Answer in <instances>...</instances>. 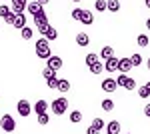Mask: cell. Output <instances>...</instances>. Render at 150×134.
Segmentation results:
<instances>
[{
	"mask_svg": "<svg viewBox=\"0 0 150 134\" xmlns=\"http://www.w3.org/2000/svg\"><path fill=\"white\" fill-rule=\"evenodd\" d=\"M144 116H146V118H150V102L144 106Z\"/></svg>",
	"mask_w": 150,
	"mask_h": 134,
	"instance_id": "37",
	"label": "cell"
},
{
	"mask_svg": "<svg viewBox=\"0 0 150 134\" xmlns=\"http://www.w3.org/2000/svg\"><path fill=\"white\" fill-rule=\"evenodd\" d=\"M50 110L54 112V114H58V116H62L64 112L68 110V100L64 98V96H60V98H56V100L50 102Z\"/></svg>",
	"mask_w": 150,
	"mask_h": 134,
	"instance_id": "2",
	"label": "cell"
},
{
	"mask_svg": "<svg viewBox=\"0 0 150 134\" xmlns=\"http://www.w3.org/2000/svg\"><path fill=\"white\" fill-rule=\"evenodd\" d=\"M20 34H22L24 40H32V36H34V30H32L30 26H24L22 30H20Z\"/></svg>",
	"mask_w": 150,
	"mask_h": 134,
	"instance_id": "25",
	"label": "cell"
},
{
	"mask_svg": "<svg viewBox=\"0 0 150 134\" xmlns=\"http://www.w3.org/2000/svg\"><path fill=\"white\" fill-rule=\"evenodd\" d=\"M0 22H2V18H0Z\"/></svg>",
	"mask_w": 150,
	"mask_h": 134,
	"instance_id": "43",
	"label": "cell"
},
{
	"mask_svg": "<svg viewBox=\"0 0 150 134\" xmlns=\"http://www.w3.org/2000/svg\"><path fill=\"white\" fill-rule=\"evenodd\" d=\"M146 30H148V32H150V18H148V20H146Z\"/></svg>",
	"mask_w": 150,
	"mask_h": 134,
	"instance_id": "38",
	"label": "cell"
},
{
	"mask_svg": "<svg viewBox=\"0 0 150 134\" xmlns=\"http://www.w3.org/2000/svg\"><path fill=\"white\" fill-rule=\"evenodd\" d=\"M72 2H82V0H72Z\"/></svg>",
	"mask_w": 150,
	"mask_h": 134,
	"instance_id": "42",
	"label": "cell"
},
{
	"mask_svg": "<svg viewBox=\"0 0 150 134\" xmlns=\"http://www.w3.org/2000/svg\"><path fill=\"white\" fill-rule=\"evenodd\" d=\"M138 96H140V98H148V96H150V82H146L144 86H140V88H138Z\"/></svg>",
	"mask_w": 150,
	"mask_h": 134,
	"instance_id": "24",
	"label": "cell"
},
{
	"mask_svg": "<svg viewBox=\"0 0 150 134\" xmlns=\"http://www.w3.org/2000/svg\"><path fill=\"white\" fill-rule=\"evenodd\" d=\"M70 122H72V124L82 122V112L80 110H72V112H70Z\"/></svg>",
	"mask_w": 150,
	"mask_h": 134,
	"instance_id": "26",
	"label": "cell"
},
{
	"mask_svg": "<svg viewBox=\"0 0 150 134\" xmlns=\"http://www.w3.org/2000/svg\"><path fill=\"white\" fill-rule=\"evenodd\" d=\"M38 2H40V4L44 6V4H48V2H50V0H38Z\"/></svg>",
	"mask_w": 150,
	"mask_h": 134,
	"instance_id": "39",
	"label": "cell"
},
{
	"mask_svg": "<svg viewBox=\"0 0 150 134\" xmlns=\"http://www.w3.org/2000/svg\"><path fill=\"white\" fill-rule=\"evenodd\" d=\"M106 132L118 134V132H120V122H118V120H110V122H108V126H106Z\"/></svg>",
	"mask_w": 150,
	"mask_h": 134,
	"instance_id": "18",
	"label": "cell"
},
{
	"mask_svg": "<svg viewBox=\"0 0 150 134\" xmlns=\"http://www.w3.org/2000/svg\"><path fill=\"white\" fill-rule=\"evenodd\" d=\"M144 4H146V8L150 10V0H144Z\"/></svg>",
	"mask_w": 150,
	"mask_h": 134,
	"instance_id": "40",
	"label": "cell"
},
{
	"mask_svg": "<svg viewBox=\"0 0 150 134\" xmlns=\"http://www.w3.org/2000/svg\"><path fill=\"white\" fill-rule=\"evenodd\" d=\"M130 60H132V66H140V64L144 62V58H142V56H140L138 52H136V54H132V56H130Z\"/></svg>",
	"mask_w": 150,
	"mask_h": 134,
	"instance_id": "32",
	"label": "cell"
},
{
	"mask_svg": "<svg viewBox=\"0 0 150 134\" xmlns=\"http://www.w3.org/2000/svg\"><path fill=\"white\" fill-rule=\"evenodd\" d=\"M28 8V0H12V10L16 12V14H20Z\"/></svg>",
	"mask_w": 150,
	"mask_h": 134,
	"instance_id": "13",
	"label": "cell"
},
{
	"mask_svg": "<svg viewBox=\"0 0 150 134\" xmlns=\"http://www.w3.org/2000/svg\"><path fill=\"white\" fill-rule=\"evenodd\" d=\"M118 64H120V58L110 56L108 60H104V70H108V74L110 72H118Z\"/></svg>",
	"mask_w": 150,
	"mask_h": 134,
	"instance_id": "8",
	"label": "cell"
},
{
	"mask_svg": "<svg viewBox=\"0 0 150 134\" xmlns=\"http://www.w3.org/2000/svg\"><path fill=\"white\" fill-rule=\"evenodd\" d=\"M58 82H60V78H50V80H46V86L50 90H56L58 88Z\"/></svg>",
	"mask_w": 150,
	"mask_h": 134,
	"instance_id": "34",
	"label": "cell"
},
{
	"mask_svg": "<svg viewBox=\"0 0 150 134\" xmlns=\"http://www.w3.org/2000/svg\"><path fill=\"white\" fill-rule=\"evenodd\" d=\"M146 68H148V70H150V58H148V60H146Z\"/></svg>",
	"mask_w": 150,
	"mask_h": 134,
	"instance_id": "41",
	"label": "cell"
},
{
	"mask_svg": "<svg viewBox=\"0 0 150 134\" xmlns=\"http://www.w3.org/2000/svg\"><path fill=\"white\" fill-rule=\"evenodd\" d=\"M48 108H50V104H48L46 100H36V104L32 106V110H34L36 114H46Z\"/></svg>",
	"mask_w": 150,
	"mask_h": 134,
	"instance_id": "12",
	"label": "cell"
},
{
	"mask_svg": "<svg viewBox=\"0 0 150 134\" xmlns=\"http://www.w3.org/2000/svg\"><path fill=\"white\" fill-rule=\"evenodd\" d=\"M0 128H2L4 132H8V134H12L16 130V120L12 118V114H2V116H0Z\"/></svg>",
	"mask_w": 150,
	"mask_h": 134,
	"instance_id": "3",
	"label": "cell"
},
{
	"mask_svg": "<svg viewBox=\"0 0 150 134\" xmlns=\"http://www.w3.org/2000/svg\"><path fill=\"white\" fill-rule=\"evenodd\" d=\"M94 8H96V12L108 10V2H106V0H96V2H94Z\"/></svg>",
	"mask_w": 150,
	"mask_h": 134,
	"instance_id": "28",
	"label": "cell"
},
{
	"mask_svg": "<svg viewBox=\"0 0 150 134\" xmlns=\"http://www.w3.org/2000/svg\"><path fill=\"white\" fill-rule=\"evenodd\" d=\"M116 82H118V86H122V88H126V90L136 88V80L132 78V76H128V74H120V76L116 78Z\"/></svg>",
	"mask_w": 150,
	"mask_h": 134,
	"instance_id": "4",
	"label": "cell"
},
{
	"mask_svg": "<svg viewBox=\"0 0 150 134\" xmlns=\"http://www.w3.org/2000/svg\"><path fill=\"white\" fill-rule=\"evenodd\" d=\"M106 134H110V132H106Z\"/></svg>",
	"mask_w": 150,
	"mask_h": 134,
	"instance_id": "44",
	"label": "cell"
},
{
	"mask_svg": "<svg viewBox=\"0 0 150 134\" xmlns=\"http://www.w3.org/2000/svg\"><path fill=\"white\" fill-rule=\"evenodd\" d=\"M86 134H100V130H96V128L90 126V128H86Z\"/></svg>",
	"mask_w": 150,
	"mask_h": 134,
	"instance_id": "36",
	"label": "cell"
},
{
	"mask_svg": "<svg viewBox=\"0 0 150 134\" xmlns=\"http://www.w3.org/2000/svg\"><path fill=\"white\" fill-rule=\"evenodd\" d=\"M38 32L42 34V36H44L46 40H50V42H52V40H56V38H58V30L54 28V26H50V24H48V26H44L42 30H38Z\"/></svg>",
	"mask_w": 150,
	"mask_h": 134,
	"instance_id": "7",
	"label": "cell"
},
{
	"mask_svg": "<svg viewBox=\"0 0 150 134\" xmlns=\"http://www.w3.org/2000/svg\"><path fill=\"white\" fill-rule=\"evenodd\" d=\"M88 42H90V38H88V34L86 32H76V44L78 46H88Z\"/></svg>",
	"mask_w": 150,
	"mask_h": 134,
	"instance_id": "16",
	"label": "cell"
},
{
	"mask_svg": "<svg viewBox=\"0 0 150 134\" xmlns=\"http://www.w3.org/2000/svg\"><path fill=\"white\" fill-rule=\"evenodd\" d=\"M42 76H44V80L56 78V70H52L50 66H44V68H42Z\"/></svg>",
	"mask_w": 150,
	"mask_h": 134,
	"instance_id": "21",
	"label": "cell"
},
{
	"mask_svg": "<svg viewBox=\"0 0 150 134\" xmlns=\"http://www.w3.org/2000/svg\"><path fill=\"white\" fill-rule=\"evenodd\" d=\"M82 8H74V10H72V14H70V16H72V18H74V20H80L82 18Z\"/></svg>",
	"mask_w": 150,
	"mask_h": 134,
	"instance_id": "35",
	"label": "cell"
},
{
	"mask_svg": "<svg viewBox=\"0 0 150 134\" xmlns=\"http://www.w3.org/2000/svg\"><path fill=\"white\" fill-rule=\"evenodd\" d=\"M100 106H102L104 112H112V110H114V102L110 100V98H104V100L100 102Z\"/></svg>",
	"mask_w": 150,
	"mask_h": 134,
	"instance_id": "23",
	"label": "cell"
},
{
	"mask_svg": "<svg viewBox=\"0 0 150 134\" xmlns=\"http://www.w3.org/2000/svg\"><path fill=\"white\" fill-rule=\"evenodd\" d=\"M110 56H114V48L112 46H104L102 50H100V58L102 60H108Z\"/></svg>",
	"mask_w": 150,
	"mask_h": 134,
	"instance_id": "20",
	"label": "cell"
},
{
	"mask_svg": "<svg viewBox=\"0 0 150 134\" xmlns=\"http://www.w3.org/2000/svg\"><path fill=\"white\" fill-rule=\"evenodd\" d=\"M48 122H50V116H48V112H46V114H38V124H40V126H46Z\"/></svg>",
	"mask_w": 150,
	"mask_h": 134,
	"instance_id": "33",
	"label": "cell"
},
{
	"mask_svg": "<svg viewBox=\"0 0 150 134\" xmlns=\"http://www.w3.org/2000/svg\"><path fill=\"white\" fill-rule=\"evenodd\" d=\"M136 44H138L140 48H146V46L150 44V38L146 36V34H138V38H136Z\"/></svg>",
	"mask_w": 150,
	"mask_h": 134,
	"instance_id": "22",
	"label": "cell"
},
{
	"mask_svg": "<svg viewBox=\"0 0 150 134\" xmlns=\"http://www.w3.org/2000/svg\"><path fill=\"white\" fill-rule=\"evenodd\" d=\"M88 70H90L92 74H96V76H98V74H102V72H104V62H100V60H98L96 64L88 66Z\"/></svg>",
	"mask_w": 150,
	"mask_h": 134,
	"instance_id": "19",
	"label": "cell"
},
{
	"mask_svg": "<svg viewBox=\"0 0 150 134\" xmlns=\"http://www.w3.org/2000/svg\"><path fill=\"white\" fill-rule=\"evenodd\" d=\"M56 90H58V92H62V94H64V92H68V90H70V82H68V80H64V78H60Z\"/></svg>",
	"mask_w": 150,
	"mask_h": 134,
	"instance_id": "27",
	"label": "cell"
},
{
	"mask_svg": "<svg viewBox=\"0 0 150 134\" xmlns=\"http://www.w3.org/2000/svg\"><path fill=\"white\" fill-rule=\"evenodd\" d=\"M62 64H64V62H62V58H60V56H56V54H52V56L46 60V66H50L52 70H56V72L62 68Z\"/></svg>",
	"mask_w": 150,
	"mask_h": 134,
	"instance_id": "10",
	"label": "cell"
},
{
	"mask_svg": "<svg viewBox=\"0 0 150 134\" xmlns=\"http://www.w3.org/2000/svg\"><path fill=\"white\" fill-rule=\"evenodd\" d=\"M44 8H42V4L38 2V0H34V2H28V12L32 14V16H36L38 12H42Z\"/></svg>",
	"mask_w": 150,
	"mask_h": 134,
	"instance_id": "15",
	"label": "cell"
},
{
	"mask_svg": "<svg viewBox=\"0 0 150 134\" xmlns=\"http://www.w3.org/2000/svg\"><path fill=\"white\" fill-rule=\"evenodd\" d=\"M132 60L130 58H120V64H118V72L120 74H128L130 70H132Z\"/></svg>",
	"mask_w": 150,
	"mask_h": 134,
	"instance_id": "11",
	"label": "cell"
},
{
	"mask_svg": "<svg viewBox=\"0 0 150 134\" xmlns=\"http://www.w3.org/2000/svg\"><path fill=\"white\" fill-rule=\"evenodd\" d=\"M16 112L22 116V118H28V114L32 112V104L28 100H18V104H16Z\"/></svg>",
	"mask_w": 150,
	"mask_h": 134,
	"instance_id": "5",
	"label": "cell"
},
{
	"mask_svg": "<svg viewBox=\"0 0 150 134\" xmlns=\"http://www.w3.org/2000/svg\"><path fill=\"white\" fill-rule=\"evenodd\" d=\"M108 2V10L110 12H118L120 10V0H106Z\"/></svg>",
	"mask_w": 150,
	"mask_h": 134,
	"instance_id": "29",
	"label": "cell"
},
{
	"mask_svg": "<svg viewBox=\"0 0 150 134\" xmlns=\"http://www.w3.org/2000/svg\"><path fill=\"white\" fill-rule=\"evenodd\" d=\"M34 24H36L38 30H42L44 26H48V16H46V12H44V10L38 12V14L34 16Z\"/></svg>",
	"mask_w": 150,
	"mask_h": 134,
	"instance_id": "9",
	"label": "cell"
},
{
	"mask_svg": "<svg viewBox=\"0 0 150 134\" xmlns=\"http://www.w3.org/2000/svg\"><path fill=\"white\" fill-rule=\"evenodd\" d=\"M34 48H36V56H38V58H42V60H48V58L52 56V48H50V40H46L44 36L36 40Z\"/></svg>",
	"mask_w": 150,
	"mask_h": 134,
	"instance_id": "1",
	"label": "cell"
},
{
	"mask_svg": "<svg viewBox=\"0 0 150 134\" xmlns=\"http://www.w3.org/2000/svg\"><path fill=\"white\" fill-rule=\"evenodd\" d=\"M100 88H102L104 92H106V94H112V92H114V90L118 88V82H116V78H110V76H108L106 80H102Z\"/></svg>",
	"mask_w": 150,
	"mask_h": 134,
	"instance_id": "6",
	"label": "cell"
},
{
	"mask_svg": "<svg viewBox=\"0 0 150 134\" xmlns=\"http://www.w3.org/2000/svg\"><path fill=\"white\" fill-rule=\"evenodd\" d=\"M14 28H18V30H22L24 26H26V16H24V12L20 14H16V18H14V24H12Z\"/></svg>",
	"mask_w": 150,
	"mask_h": 134,
	"instance_id": "14",
	"label": "cell"
},
{
	"mask_svg": "<svg viewBox=\"0 0 150 134\" xmlns=\"http://www.w3.org/2000/svg\"><path fill=\"white\" fill-rule=\"evenodd\" d=\"M90 126H92V128H96V130H102V128H106V122H104L102 118H94Z\"/></svg>",
	"mask_w": 150,
	"mask_h": 134,
	"instance_id": "30",
	"label": "cell"
},
{
	"mask_svg": "<svg viewBox=\"0 0 150 134\" xmlns=\"http://www.w3.org/2000/svg\"><path fill=\"white\" fill-rule=\"evenodd\" d=\"M126 134H130V132H126Z\"/></svg>",
	"mask_w": 150,
	"mask_h": 134,
	"instance_id": "45",
	"label": "cell"
},
{
	"mask_svg": "<svg viewBox=\"0 0 150 134\" xmlns=\"http://www.w3.org/2000/svg\"><path fill=\"white\" fill-rule=\"evenodd\" d=\"M80 22L84 24V26H90V24L94 22V16H92V10H84V12H82V18H80Z\"/></svg>",
	"mask_w": 150,
	"mask_h": 134,
	"instance_id": "17",
	"label": "cell"
},
{
	"mask_svg": "<svg viewBox=\"0 0 150 134\" xmlns=\"http://www.w3.org/2000/svg\"><path fill=\"white\" fill-rule=\"evenodd\" d=\"M96 62H98V54H94V52L86 54V66H92V64H96Z\"/></svg>",
	"mask_w": 150,
	"mask_h": 134,
	"instance_id": "31",
	"label": "cell"
}]
</instances>
